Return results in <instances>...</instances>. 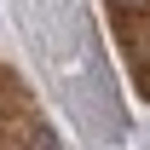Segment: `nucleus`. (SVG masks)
I'll return each mask as SVG.
<instances>
[{"instance_id":"obj_2","label":"nucleus","mask_w":150,"mask_h":150,"mask_svg":"<svg viewBox=\"0 0 150 150\" xmlns=\"http://www.w3.org/2000/svg\"><path fill=\"white\" fill-rule=\"evenodd\" d=\"M121 6H150V0H121Z\"/></svg>"},{"instance_id":"obj_1","label":"nucleus","mask_w":150,"mask_h":150,"mask_svg":"<svg viewBox=\"0 0 150 150\" xmlns=\"http://www.w3.org/2000/svg\"><path fill=\"white\" fill-rule=\"evenodd\" d=\"M29 150H64V144H58V133L40 121V127H29Z\"/></svg>"}]
</instances>
